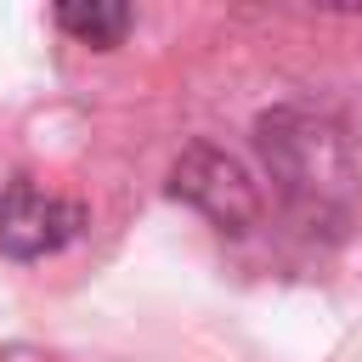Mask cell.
I'll return each mask as SVG.
<instances>
[{"mask_svg": "<svg viewBox=\"0 0 362 362\" xmlns=\"http://www.w3.org/2000/svg\"><path fill=\"white\" fill-rule=\"evenodd\" d=\"M0 362H74V356H57V351H40V345H6Z\"/></svg>", "mask_w": 362, "mask_h": 362, "instance_id": "obj_5", "label": "cell"}, {"mask_svg": "<svg viewBox=\"0 0 362 362\" xmlns=\"http://www.w3.org/2000/svg\"><path fill=\"white\" fill-rule=\"evenodd\" d=\"M79 232H85V204L28 181V175L0 181V255L45 260V255L68 249Z\"/></svg>", "mask_w": 362, "mask_h": 362, "instance_id": "obj_3", "label": "cell"}, {"mask_svg": "<svg viewBox=\"0 0 362 362\" xmlns=\"http://www.w3.org/2000/svg\"><path fill=\"white\" fill-rule=\"evenodd\" d=\"M130 23H136V17H130V6H119V0H68V6H57V28L74 34L79 45H96V51L124 45Z\"/></svg>", "mask_w": 362, "mask_h": 362, "instance_id": "obj_4", "label": "cell"}, {"mask_svg": "<svg viewBox=\"0 0 362 362\" xmlns=\"http://www.w3.org/2000/svg\"><path fill=\"white\" fill-rule=\"evenodd\" d=\"M170 198L192 204V209H198L204 221H215L221 232H249V226L266 215V198H260L255 175H249L232 153H221V147H209V141L181 147V158L170 164Z\"/></svg>", "mask_w": 362, "mask_h": 362, "instance_id": "obj_2", "label": "cell"}, {"mask_svg": "<svg viewBox=\"0 0 362 362\" xmlns=\"http://www.w3.org/2000/svg\"><path fill=\"white\" fill-rule=\"evenodd\" d=\"M255 147L277 181L283 209L305 232L351 221L362 198V170H356V147L339 119L311 113V107H272L255 124Z\"/></svg>", "mask_w": 362, "mask_h": 362, "instance_id": "obj_1", "label": "cell"}]
</instances>
